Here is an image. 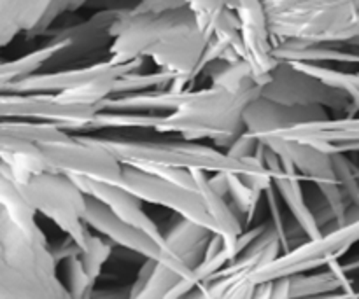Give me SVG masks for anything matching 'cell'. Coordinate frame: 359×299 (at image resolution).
I'll list each match as a JSON object with an SVG mask.
<instances>
[{
  "mask_svg": "<svg viewBox=\"0 0 359 299\" xmlns=\"http://www.w3.org/2000/svg\"><path fill=\"white\" fill-rule=\"evenodd\" d=\"M109 60L118 65L153 60L170 76L174 93L188 91L200 76V62L209 39L200 30L189 2H144L123 7L111 27Z\"/></svg>",
  "mask_w": 359,
  "mask_h": 299,
  "instance_id": "1",
  "label": "cell"
},
{
  "mask_svg": "<svg viewBox=\"0 0 359 299\" xmlns=\"http://www.w3.org/2000/svg\"><path fill=\"white\" fill-rule=\"evenodd\" d=\"M44 231L27 233L0 214V299H72Z\"/></svg>",
  "mask_w": 359,
  "mask_h": 299,
  "instance_id": "2",
  "label": "cell"
},
{
  "mask_svg": "<svg viewBox=\"0 0 359 299\" xmlns=\"http://www.w3.org/2000/svg\"><path fill=\"white\" fill-rule=\"evenodd\" d=\"M262 97V90L230 93L221 88L188 90L181 105L161 116L156 133H175L182 140L210 139L214 147L226 153L231 144L245 132L244 112Z\"/></svg>",
  "mask_w": 359,
  "mask_h": 299,
  "instance_id": "3",
  "label": "cell"
},
{
  "mask_svg": "<svg viewBox=\"0 0 359 299\" xmlns=\"http://www.w3.org/2000/svg\"><path fill=\"white\" fill-rule=\"evenodd\" d=\"M273 44H351L359 37V2L276 0L263 2Z\"/></svg>",
  "mask_w": 359,
  "mask_h": 299,
  "instance_id": "4",
  "label": "cell"
},
{
  "mask_svg": "<svg viewBox=\"0 0 359 299\" xmlns=\"http://www.w3.org/2000/svg\"><path fill=\"white\" fill-rule=\"evenodd\" d=\"M126 167L177 168L203 174H228L241 177H272L258 158L237 160L214 146L191 140H112L98 139Z\"/></svg>",
  "mask_w": 359,
  "mask_h": 299,
  "instance_id": "5",
  "label": "cell"
},
{
  "mask_svg": "<svg viewBox=\"0 0 359 299\" xmlns=\"http://www.w3.org/2000/svg\"><path fill=\"white\" fill-rule=\"evenodd\" d=\"M210 238L212 233L209 230L175 216L163 233V256L160 259H144L130 286V299H167L202 265Z\"/></svg>",
  "mask_w": 359,
  "mask_h": 299,
  "instance_id": "6",
  "label": "cell"
},
{
  "mask_svg": "<svg viewBox=\"0 0 359 299\" xmlns=\"http://www.w3.org/2000/svg\"><path fill=\"white\" fill-rule=\"evenodd\" d=\"M18 188L35 212L56 224L65 237L72 238L83 249V252L90 247L93 233L86 224L88 196L74 179L46 172L28 179Z\"/></svg>",
  "mask_w": 359,
  "mask_h": 299,
  "instance_id": "7",
  "label": "cell"
},
{
  "mask_svg": "<svg viewBox=\"0 0 359 299\" xmlns=\"http://www.w3.org/2000/svg\"><path fill=\"white\" fill-rule=\"evenodd\" d=\"M283 245L276 226H269L244 254L182 299H263V287L255 282V275L283 254Z\"/></svg>",
  "mask_w": 359,
  "mask_h": 299,
  "instance_id": "8",
  "label": "cell"
},
{
  "mask_svg": "<svg viewBox=\"0 0 359 299\" xmlns=\"http://www.w3.org/2000/svg\"><path fill=\"white\" fill-rule=\"evenodd\" d=\"M356 244H359V221L323 233L314 240H305L304 244L290 251H284L276 261L256 272L255 282L263 286V284L312 273L319 268H332Z\"/></svg>",
  "mask_w": 359,
  "mask_h": 299,
  "instance_id": "9",
  "label": "cell"
},
{
  "mask_svg": "<svg viewBox=\"0 0 359 299\" xmlns=\"http://www.w3.org/2000/svg\"><path fill=\"white\" fill-rule=\"evenodd\" d=\"M39 149L53 174L111 186H119L123 181L125 167L98 139L70 135L62 142L42 144Z\"/></svg>",
  "mask_w": 359,
  "mask_h": 299,
  "instance_id": "10",
  "label": "cell"
},
{
  "mask_svg": "<svg viewBox=\"0 0 359 299\" xmlns=\"http://www.w3.org/2000/svg\"><path fill=\"white\" fill-rule=\"evenodd\" d=\"M262 98L284 107H319L340 116H356L358 112L346 91L321 83L291 63H280L277 67L270 83L262 88Z\"/></svg>",
  "mask_w": 359,
  "mask_h": 299,
  "instance_id": "11",
  "label": "cell"
},
{
  "mask_svg": "<svg viewBox=\"0 0 359 299\" xmlns=\"http://www.w3.org/2000/svg\"><path fill=\"white\" fill-rule=\"evenodd\" d=\"M123 167H125L123 181L119 184L123 189L137 196L140 202L172 210L177 217L205 228L214 235V223L198 191H191L174 182L163 181L137 167H126V165Z\"/></svg>",
  "mask_w": 359,
  "mask_h": 299,
  "instance_id": "12",
  "label": "cell"
},
{
  "mask_svg": "<svg viewBox=\"0 0 359 299\" xmlns=\"http://www.w3.org/2000/svg\"><path fill=\"white\" fill-rule=\"evenodd\" d=\"M144 62H132L126 65L105 60L93 65L81 67V69L51 70L32 76L20 83L0 86L2 95H69L84 88L97 86V84L118 83L123 76L130 72H139Z\"/></svg>",
  "mask_w": 359,
  "mask_h": 299,
  "instance_id": "13",
  "label": "cell"
},
{
  "mask_svg": "<svg viewBox=\"0 0 359 299\" xmlns=\"http://www.w3.org/2000/svg\"><path fill=\"white\" fill-rule=\"evenodd\" d=\"M100 112L90 105H67L55 98V95H2L0 116L2 119L48 123L60 130L74 132L86 130Z\"/></svg>",
  "mask_w": 359,
  "mask_h": 299,
  "instance_id": "14",
  "label": "cell"
},
{
  "mask_svg": "<svg viewBox=\"0 0 359 299\" xmlns=\"http://www.w3.org/2000/svg\"><path fill=\"white\" fill-rule=\"evenodd\" d=\"M231 9L241 21V35L244 44V62L251 69L252 77L259 88L266 86L272 74L280 65L273 56V39L266 23L263 2H233Z\"/></svg>",
  "mask_w": 359,
  "mask_h": 299,
  "instance_id": "15",
  "label": "cell"
},
{
  "mask_svg": "<svg viewBox=\"0 0 359 299\" xmlns=\"http://www.w3.org/2000/svg\"><path fill=\"white\" fill-rule=\"evenodd\" d=\"M83 6L72 0H0V46H9L20 32L30 39L48 35L55 20Z\"/></svg>",
  "mask_w": 359,
  "mask_h": 299,
  "instance_id": "16",
  "label": "cell"
},
{
  "mask_svg": "<svg viewBox=\"0 0 359 299\" xmlns=\"http://www.w3.org/2000/svg\"><path fill=\"white\" fill-rule=\"evenodd\" d=\"M265 139L304 144L328 156L359 153V116H339V118L304 123Z\"/></svg>",
  "mask_w": 359,
  "mask_h": 299,
  "instance_id": "17",
  "label": "cell"
},
{
  "mask_svg": "<svg viewBox=\"0 0 359 299\" xmlns=\"http://www.w3.org/2000/svg\"><path fill=\"white\" fill-rule=\"evenodd\" d=\"M256 158L265 165L269 174L272 175L273 191L286 203L287 210L293 216L297 226L307 235L309 240L321 237V230H319L318 223H316L314 216H312L311 207H309L307 200H305L304 188H302L304 177H302L300 172L293 165L277 156L272 149L263 146V144Z\"/></svg>",
  "mask_w": 359,
  "mask_h": 299,
  "instance_id": "18",
  "label": "cell"
},
{
  "mask_svg": "<svg viewBox=\"0 0 359 299\" xmlns=\"http://www.w3.org/2000/svg\"><path fill=\"white\" fill-rule=\"evenodd\" d=\"M72 179V177H70ZM83 193L90 198H95L102 205L107 207L118 219L130 226L137 228L142 233H146L151 240L160 244L163 247V231L158 228V224L151 219L144 210V202H140L137 196L123 189L121 186L104 184V182L88 181V179H74Z\"/></svg>",
  "mask_w": 359,
  "mask_h": 299,
  "instance_id": "19",
  "label": "cell"
},
{
  "mask_svg": "<svg viewBox=\"0 0 359 299\" xmlns=\"http://www.w3.org/2000/svg\"><path fill=\"white\" fill-rule=\"evenodd\" d=\"M86 224L90 230L97 231V235L104 237L112 245L142 256L144 259H160L163 256V247L160 244L151 240L146 233L137 228L123 223L107 207L90 196H88Z\"/></svg>",
  "mask_w": 359,
  "mask_h": 299,
  "instance_id": "20",
  "label": "cell"
},
{
  "mask_svg": "<svg viewBox=\"0 0 359 299\" xmlns=\"http://www.w3.org/2000/svg\"><path fill=\"white\" fill-rule=\"evenodd\" d=\"M121 13L123 7L98 11L93 16L88 18L86 21L49 32L48 35L51 37V41H58L65 44V53L53 65L60 62H72V60L81 58L88 53H93L95 49H100L107 42L111 46V27Z\"/></svg>",
  "mask_w": 359,
  "mask_h": 299,
  "instance_id": "21",
  "label": "cell"
},
{
  "mask_svg": "<svg viewBox=\"0 0 359 299\" xmlns=\"http://www.w3.org/2000/svg\"><path fill=\"white\" fill-rule=\"evenodd\" d=\"M330 112L325 109H298V107H284V105L273 104L259 97L252 102L244 112V126L245 132L251 133L258 140L265 139L269 135L284 132L291 126L304 125V123L321 121L328 119Z\"/></svg>",
  "mask_w": 359,
  "mask_h": 299,
  "instance_id": "22",
  "label": "cell"
},
{
  "mask_svg": "<svg viewBox=\"0 0 359 299\" xmlns=\"http://www.w3.org/2000/svg\"><path fill=\"white\" fill-rule=\"evenodd\" d=\"M200 30L207 39H216L233 49L244 62V44L237 13L224 2H189Z\"/></svg>",
  "mask_w": 359,
  "mask_h": 299,
  "instance_id": "23",
  "label": "cell"
},
{
  "mask_svg": "<svg viewBox=\"0 0 359 299\" xmlns=\"http://www.w3.org/2000/svg\"><path fill=\"white\" fill-rule=\"evenodd\" d=\"M259 144L272 149L277 156L293 165L300 172L302 177L314 182L316 186L337 182L332 156H328V154L321 153L311 146H304V144L283 142V140L276 139H265Z\"/></svg>",
  "mask_w": 359,
  "mask_h": 299,
  "instance_id": "24",
  "label": "cell"
},
{
  "mask_svg": "<svg viewBox=\"0 0 359 299\" xmlns=\"http://www.w3.org/2000/svg\"><path fill=\"white\" fill-rule=\"evenodd\" d=\"M273 56L280 63H302V65L325 67V63L359 65V53L344 51L333 44H273Z\"/></svg>",
  "mask_w": 359,
  "mask_h": 299,
  "instance_id": "25",
  "label": "cell"
},
{
  "mask_svg": "<svg viewBox=\"0 0 359 299\" xmlns=\"http://www.w3.org/2000/svg\"><path fill=\"white\" fill-rule=\"evenodd\" d=\"M287 280H290L291 299L326 296V294L342 293V291L353 287L349 273L344 272L340 263H337L332 268L323 270V272L305 273V275H297Z\"/></svg>",
  "mask_w": 359,
  "mask_h": 299,
  "instance_id": "26",
  "label": "cell"
},
{
  "mask_svg": "<svg viewBox=\"0 0 359 299\" xmlns=\"http://www.w3.org/2000/svg\"><path fill=\"white\" fill-rule=\"evenodd\" d=\"M63 53H65V44L49 39L48 44H44L42 48L34 49L32 53H27V55L13 60V62H4L0 65V86L20 83V81L28 79V77L37 76V74H41L39 72L41 69L53 67V63Z\"/></svg>",
  "mask_w": 359,
  "mask_h": 299,
  "instance_id": "27",
  "label": "cell"
},
{
  "mask_svg": "<svg viewBox=\"0 0 359 299\" xmlns=\"http://www.w3.org/2000/svg\"><path fill=\"white\" fill-rule=\"evenodd\" d=\"M0 214L6 216L14 226L27 233L42 231L37 224V212L21 195L20 188L7 175L0 174Z\"/></svg>",
  "mask_w": 359,
  "mask_h": 299,
  "instance_id": "28",
  "label": "cell"
},
{
  "mask_svg": "<svg viewBox=\"0 0 359 299\" xmlns=\"http://www.w3.org/2000/svg\"><path fill=\"white\" fill-rule=\"evenodd\" d=\"M205 76L210 79V86L221 88L230 93H248V91L262 90L256 84L251 69L245 62L212 63L207 67Z\"/></svg>",
  "mask_w": 359,
  "mask_h": 299,
  "instance_id": "29",
  "label": "cell"
},
{
  "mask_svg": "<svg viewBox=\"0 0 359 299\" xmlns=\"http://www.w3.org/2000/svg\"><path fill=\"white\" fill-rule=\"evenodd\" d=\"M0 135L35 144V146H42V144L62 142V140L69 139L70 133L63 132L58 126L48 125V123L2 119V123H0Z\"/></svg>",
  "mask_w": 359,
  "mask_h": 299,
  "instance_id": "30",
  "label": "cell"
},
{
  "mask_svg": "<svg viewBox=\"0 0 359 299\" xmlns=\"http://www.w3.org/2000/svg\"><path fill=\"white\" fill-rule=\"evenodd\" d=\"M175 77L167 72L156 70L153 74H140L130 72L118 79L114 86V95L112 97H123V95H137L147 93V91H161L168 90L174 83Z\"/></svg>",
  "mask_w": 359,
  "mask_h": 299,
  "instance_id": "31",
  "label": "cell"
},
{
  "mask_svg": "<svg viewBox=\"0 0 359 299\" xmlns=\"http://www.w3.org/2000/svg\"><path fill=\"white\" fill-rule=\"evenodd\" d=\"M163 114H144V112H98L97 118L90 125V130L105 128H140L154 130Z\"/></svg>",
  "mask_w": 359,
  "mask_h": 299,
  "instance_id": "32",
  "label": "cell"
},
{
  "mask_svg": "<svg viewBox=\"0 0 359 299\" xmlns=\"http://www.w3.org/2000/svg\"><path fill=\"white\" fill-rule=\"evenodd\" d=\"M63 284L72 299H90L93 291L97 289V282L88 275L81 256L63 263Z\"/></svg>",
  "mask_w": 359,
  "mask_h": 299,
  "instance_id": "33",
  "label": "cell"
},
{
  "mask_svg": "<svg viewBox=\"0 0 359 299\" xmlns=\"http://www.w3.org/2000/svg\"><path fill=\"white\" fill-rule=\"evenodd\" d=\"M228 179V195L231 196V205L235 207L238 214L244 217L245 223H251L252 216H255L258 203L262 200V193L255 191L249 188L241 175H226Z\"/></svg>",
  "mask_w": 359,
  "mask_h": 299,
  "instance_id": "34",
  "label": "cell"
},
{
  "mask_svg": "<svg viewBox=\"0 0 359 299\" xmlns=\"http://www.w3.org/2000/svg\"><path fill=\"white\" fill-rule=\"evenodd\" d=\"M297 69L311 74L321 83L335 88L340 91L356 90L359 91V72H344V70L330 69V67H316V65H302V63H291Z\"/></svg>",
  "mask_w": 359,
  "mask_h": 299,
  "instance_id": "35",
  "label": "cell"
},
{
  "mask_svg": "<svg viewBox=\"0 0 359 299\" xmlns=\"http://www.w3.org/2000/svg\"><path fill=\"white\" fill-rule=\"evenodd\" d=\"M112 247H114V245L109 240H105L104 237L93 235V238H91L90 242V247L81 254V261H83L88 275H90L95 282H97L98 277L102 275V270H104L105 263L111 259Z\"/></svg>",
  "mask_w": 359,
  "mask_h": 299,
  "instance_id": "36",
  "label": "cell"
},
{
  "mask_svg": "<svg viewBox=\"0 0 359 299\" xmlns=\"http://www.w3.org/2000/svg\"><path fill=\"white\" fill-rule=\"evenodd\" d=\"M259 147H262L259 140L256 139V137H252L249 132H244L233 144H231V147L226 151V154L231 158H237V160H251V158H256Z\"/></svg>",
  "mask_w": 359,
  "mask_h": 299,
  "instance_id": "37",
  "label": "cell"
},
{
  "mask_svg": "<svg viewBox=\"0 0 359 299\" xmlns=\"http://www.w3.org/2000/svg\"><path fill=\"white\" fill-rule=\"evenodd\" d=\"M51 252H53V258H55V261L58 263V265H63V263L69 261V259L77 258V256L83 254V249H81L79 245L72 240V238L65 237V240H63L62 244L51 247Z\"/></svg>",
  "mask_w": 359,
  "mask_h": 299,
  "instance_id": "38",
  "label": "cell"
},
{
  "mask_svg": "<svg viewBox=\"0 0 359 299\" xmlns=\"http://www.w3.org/2000/svg\"><path fill=\"white\" fill-rule=\"evenodd\" d=\"M263 299H291L290 280H277V282L263 284Z\"/></svg>",
  "mask_w": 359,
  "mask_h": 299,
  "instance_id": "39",
  "label": "cell"
},
{
  "mask_svg": "<svg viewBox=\"0 0 359 299\" xmlns=\"http://www.w3.org/2000/svg\"><path fill=\"white\" fill-rule=\"evenodd\" d=\"M90 299H130V286L118 287H104V289H95Z\"/></svg>",
  "mask_w": 359,
  "mask_h": 299,
  "instance_id": "40",
  "label": "cell"
},
{
  "mask_svg": "<svg viewBox=\"0 0 359 299\" xmlns=\"http://www.w3.org/2000/svg\"><path fill=\"white\" fill-rule=\"evenodd\" d=\"M349 46H353V48H358V49H359V37L356 39V41H353V42H351Z\"/></svg>",
  "mask_w": 359,
  "mask_h": 299,
  "instance_id": "41",
  "label": "cell"
},
{
  "mask_svg": "<svg viewBox=\"0 0 359 299\" xmlns=\"http://www.w3.org/2000/svg\"><path fill=\"white\" fill-rule=\"evenodd\" d=\"M356 27H358V30H359V11H358V18H356Z\"/></svg>",
  "mask_w": 359,
  "mask_h": 299,
  "instance_id": "42",
  "label": "cell"
},
{
  "mask_svg": "<svg viewBox=\"0 0 359 299\" xmlns=\"http://www.w3.org/2000/svg\"><path fill=\"white\" fill-rule=\"evenodd\" d=\"M358 167H359V163H358Z\"/></svg>",
  "mask_w": 359,
  "mask_h": 299,
  "instance_id": "43",
  "label": "cell"
}]
</instances>
